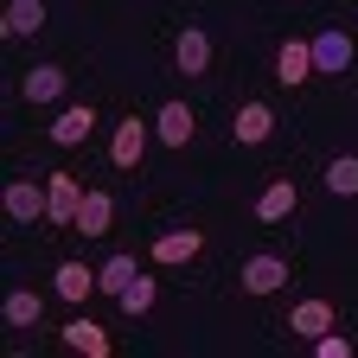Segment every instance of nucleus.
I'll return each instance as SVG.
<instances>
[{
    "label": "nucleus",
    "instance_id": "nucleus-8",
    "mask_svg": "<svg viewBox=\"0 0 358 358\" xmlns=\"http://www.w3.org/2000/svg\"><path fill=\"white\" fill-rule=\"evenodd\" d=\"M45 199H52V224H77V211H83V179L77 173H45Z\"/></svg>",
    "mask_w": 358,
    "mask_h": 358
},
{
    "label": "nucleus",
    "instance_id": "nucleus-13",
    "mask_svg": "<svg viewBox=\"0 0 358 358\" xmlns=\"http://www.w3.org/2000/svg\"><path fill=\"white\" fill-rule=\"evenodd\" d=\"M58 339H64L71 352H83V358H109V352H115V339H109V333H103L96 320H71V327H64Z\"/></svg>",
    "mask_w": 358,
    "mask_h": 358
},
{
    "label": "nucleus",
    "instance_id": "nucleus-22",
    "mask_svg": "<svg viewBox=\"0 0 358 358\" xmlns=\"http://www.w3.org/2000/svg\"><path fill=\"white\" fill-rule=\"evenodd\" d=\"M115 301H122V313H128V320H141V313L154 307V282H148V275H134V282H128Z\"/></svg>",
    "mask_w": 358,
    "mask_h": 358
},
{
    "label": "nucleus",
    "instance_id": "nucleus-12",
    "mask_svg": "<svg viewBox=\"0 0 358 358\" xmlns=\"http://www.w3.org/2000/svg\"><path fill=\"white\" fill-rule=\"evenodd\" d=\"M231 134H237L243 148H262L268 134H275V109H268V103H243L237 122H231Z\"/></svg>",
    "mask_w": 358,
    "mask_h": 358
},
{
    "label": "nucleus",
    "instance_id": "nucleus-14",
    "mask_svg": "<svg viewBox=\"0 0 358 358\" xmlns=\"http://www.w3.org/2000/svg\"><path fill=\"white\" fill-rule=\"evenodd\" d=\"M109 224H115V199H109V192H83V211H77L71 231H77V237H103Z\"/></svg>",
    "mask_w": 358,
    "mask_h": 358
},
{
    "label": "nucleus",
    "instance_id": "nucleus-18",
    "mask_svg": "<svg viewBox=\"0 0 358 358\" xmlns=\"http://www.w3.org/2000/svg\"><path fill=\"white\" fill-rule=\"evenodd\" d=\"M38 26H45L38 0H7V13H0V32H7V38H32Z\"/></svg>",
    "mask_w": 358,
    "mask_h": 358
},
{
    "label": "nucleus",
    "instance_id": "nucleus-4",
    "mask_svg": "<svg viewBox=\"0 0 358 358\" xmlns=\"http://www.w3.org/2000/svg\"><path fill=\"white\" fill-rule=\"evenodd\" d=\"M192 134H199V115H192L186 103H179V96H166V103L154 109V141H166V148H186Z\"/></svg>",
    "mask_w": 358,
    "mask_h": 358
},
{
    "label": "nucleus",
    "instance_id": "nucleus-9",
    "mask_svg": "<svg viewBox=\"0 0 358 358\" xmlns=\"http://www.w3.org/2000/svg\"><path fill=\"white\" fill-rule=\"evenodd\" d=\"M90 134H96V109L90 103H64L58 122H52V148H83Z\"/></svg>",
    "mask_w": 358,
    "mask_h": 358
},
{
    "label": "nucleus",
    "instance_id": "nucleus-3",
    "mask_svg": "<svg viewBox=\"0 0 358 358\" xmlns=\"http://www.w3.org/2000/svg\"><path fill=\"white\" fill-rule=\"evenodd\" d=\"M0 211H7L13 224H38V217H52L45 179H7V192H0Z\"/></svg>",
    "mask_w": 358,
    "mask_h": 358
},
{
    "label": "nucleus",
    "instance_id": "nucleus-7",
    "mask_svg": "<svg viewBox=\"0 0 358 358\" xmlns=\"http://www.w3.org/2000/svg\"><path fill=\"white\" fill-rule=\"evenodd\" d=\"M301 211V186L282 173V179H268L262 186V199H256V224H282V217H294Z\"/></svg>",
    "mask_w": 358,
    "mask_h": 358
},
{
    "label": "nucleus",
    "instance_id": "nucleus-5",
    "mask_svg": "<svg viewBox=\"0 0 358 358\" xmlns=\"http://www.w3.org/2000/svg\"><path fill=\"white\" fill-rule=\"evenodd\" d=\"M237 282H243V294H275V288H288V262L262 250V256H250L237 268Z\"/></svg>",
    "mask_w": 358,
    "mask_h": 358
},
{
    "label": "nucleus",
    "instance_id": "nucleus-20",
    "mask_svg": "<svg viewBox=\"0 0 358 358\" xmlns=\"http://www.w3.org/2000/svg\"><path fill=\"white\" fill-rule=\"evenodd\" d=\"M327 192H333V199H358V154L327 160Z\"/></svg>",
    "mask_w": 358,
    "mask_h": 358
},
{
    "label": "nucleus",
    "instance_id": "nucleus-1",
    "mask_svg": "<svg viewBox=\"0 0 358 358\" xmlns=\"http://www.w3.org/2000/svg\"><path fill=\"white\" fill-rule=\"evenodd\" d=\"M148 141H154V122H141V115H122V122H115V134H109V166L134 173V166L148 160Z\"/></svg>",
    "mask_w": 358,
    "mask_h": 358
},
{
    "label": "nucleus",
    "instance_id": "nucleus-10",
    "mask_svg": "<svg viewBox=\"0 0 358 358\" xmlns=\"http://www.w3.org/2000/svg\"><path fill=\"white\" fill-rule=\"evenodd\" d=\"M173 64L186 71V77H205L211 71V32L205 26H186V32L173 38Z\"/></svg>",
    "mask_w": 358,
    "mask_h": 358
},
{
    "label": "nucleus",
    "instance_id": "nucleus-15",
    "mask_svg": "<svg viewBox=\"0 0 358 358\" xmlns=\"http://www.w3.org/2000/svg\"><path fill=\"white\" fill-rule=\"evenodd\" d=\"M327 327H333V307H327L320 294H307V301L288 313V333H301V339H320Z\"/></svg>",
    "mask_w": 358,
    "mask_h": 358
},
{
    "label": "nucleus",
    "instance_id": "nucleus-2",
    "mask_svg": "<svg viewBox=\"0 0 358 358\" xmlns=\"http://www.w3.org/2000/svg\"><path fill=\"white\" fill-rule=\"evenodd\" d=\"M352 58H358V45H352L345 26H320L313 32V77H345Z\"/></svg>",
    "mask_w": 358,
    "mask_h": 358
},
{
    "label": "nucleus",
    "instance_id": "nucleus-21",
    "mask_svg": "<svg viewBox=\"0 0 358 358\" xmlns=\"http://www.w3.org/2000/svg\"><path fill=\"white\" fill-rule=\"evenodd\" d=\"M134 275H141V268H134V256H109V262L96 268V288H103V294H122Z\"/></svg>",
    "mask_w": 358,
    "mask_h": 358
},
{
    "label": "nucleus",
    "instance_id": "nucleus-17",
    "mask_svg": "<svg viewBox=\"0 0 358 358\" xmlns=\"http://www.w3.org/2000/svg\"><path fill=\"white\" fill-rule=\"evenodd\" d=\"M52 288H58V301H90V294H96V268H83V262H58Z\"/></svg>",
    "mask_w": 358,
    "mask_h": 358
},
{
    "label": "nucleus",
    "instance_id": "nucleus-19",
    "mask_svg": "<svg viewBox=\"0 0 358 358\" xmlns=\"http://www.w3.org/2000/svg\"><path fill=\"white\" fill-rule=\"evenodd\" d=\"M38 313H45L38 288H13L7 301H0V320H7V327H38Z\"/></svg>",
    "mask_w": 358,
    "mask_h": 358
},
{
    "label": "nucleus",
    "instance_id": "nucleus-6",
    "mask_svg": "<svg viewBox=\"0 0 358 358\" xmlns=\"http://www.w3.org/2000/svg\"><path fill=\"white\" fill-rule=\"evenodd\" d=\"M275 83H288V90L313 83V38H282V52H275Z\"/></svg>",
    "mask_w": 358,
    "mask_h": 358
},
{
    "label": "nucleus",
    "instance_id": "nucleus-11",
    "mask_svg": "<svg viewBox=\"0 0 358 358\" xmlns=\"http://www.w3.org/2000/svg\"><path fill=\"white\" fill-rule=\"evenodd\" d=\"M64 90H71L64 64H32V71L20 77V96H26V103H58Z\"/></svg>",
    "mask_w": 358,
    "mask_h": 358
},
{
    "label": "nucleus",
    "instance_id": "nucleus-23",
    "mask_svg": "<svg viewBox=\"0 0 358 358\" xmlns=\"http://www.w3.org/2000/svg\"><path fill=\"white\" fill-rule=\"evenodd\" d=\"M307 345H313V358H352V339H345V333H333V327H327L320 339H307Z\"/></svg>",
    "mask_w": 358,
    "mask_h": 358
},
{
    "label": "nucleus",
    "instance_id": "nucleus-16",
    "mask_svg": "<svg viewBox=\"0 0 358 358\" xmlns=\"http://www.w3.org/2000/svg\"><path fill=\"white\" fill-rule=\"evenodd\" d=\"M205 250V231H160L154 237V262H192Z\"/></svg>",
    "mask_w": 358,
    "mask_h": 358
}]
</instances>
